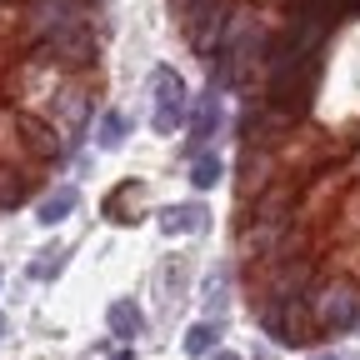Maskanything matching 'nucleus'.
Returning <instances> with one entry per match:
<instances>
[{
    "mask_svg": "<svg viewBox=\"0 0 360 360\" xmlns=\"http://www.w3.org/2000/svg\"><path fill=\"white\" fill-rule=\"evenodd\" d=\"M120 141H125V115L110 110V115L101 120V130H96V146H101V150H115Z\"/></svg>",
    "mask_w": 360,
    "mask_h": 360,
    "instance_id": "9d476101",
    "label": "nucleus"
},
{
    "mask_svg": "<svg viewBox=\"0 0 360 360\" xmlns=\"http://www.w3.org/2000/svg\"><path fill=\"white\" fill-rule=\"evenodd\" d=\"M215 180H220V155H215V150H200V155L191 160V186H195V191H210Z\"/></svg>",
    "mask_w": 360,
    "mask_h": 360,
    "instance_id": "6e6552de",
    "label": "nucleus"
},
{
    "mask_svg": "<svg viewBox=\"0 0 360 360\" xmlns=\"http://www.w3.org/2000/svg\"><path fill=\"white\" fill-rule=\"evenodd\" d=\"M150 90H155V105H186V80H180L175 65H155Z\"/></svg>",
    "mask_w": 360,
    "mask_h": 360,
    "instance_id": "7ed1b4c3",
    "label": "nucleus"
},
{
    "mask_svg": "<svg viewBox=\"0 0 360 360\" xmlns=\"http://www.w3.org/2000/svg\"><path fill=\"white\" fill-rule=\"evenodd\" d=\"M70 210H75V191H56V195L45 200V205H40L35 215H40V225H60V220H65Z\"/></svg>",
    "mask_w": 360,
    "mask_h": 360,
    "instance_id": "1a4fd4ad",
    "label": "nucleus"
},
{
    "mask_svg": "<svg viewBox=\"0 0 360 360\" xmlns=\"http://www.w3.org/2000/svg\"><path fill=\"white\" fill-rule=\"evenodd\" d=\"M186 115H191L186 105H155V125H150V130H155V135H175L180 125H186Z\"/></svg>",
    "mask_w": 360,
    "mask_h": 360,
    "instance_id": "9b49d317",
    "label": "nucleus"
},
{
    "mask_svg": "<svg viewBox=\"0 0 360 360\" xmlns=\"http://www.w3.org/2000/svg\"><path fill=\"white\" fill-rule=\"evenodd\" d=\"M265 165H270V155L250 146V150H245V175H240V195H245V200H250V195H255V191L265 186V175H270Z\"/></svg>",
    "mask_w": 360,
    "mask_h": 360,
    "instance_id": "0eeeda50",
    "label": "nucleus"
},
{
    "mask_svg": "<svg viewBox=\"0 0 360 360\" xmlns=\"http://www.w3.org/2000/svg\"><path fill=\"white\" fill-rule=\"evenodd\" d=\"M210 360H240V355H236V350H215Z\"/></svg>",
    "mask_w": 360,
    "mask_h": 360,
    "instance_id": "4468645a",
    "label": "nucleus"
},
{
    "mask_svg": "<svg viewBox=\"0 0 360 360\" xmlns=\"http://www.w3.org/2000/svg\"><path fill=\"white\" fill-rule=\"evenodd\" d=\"M215 125H220V101H215V90L195 105V115H191V146H205L210 135H215Z\"/></svg>",
    "mask_w": 360,
    "mask_h": 360,
    "instance_id": "423d86ee",
    "label": "nucleus"
},
{
    "mask_svg": "<svg viewBox=\"0 0 360 360\" xmlns=\"http://www.w3.org/2000/svg\"><path fill=\"white\" fill-rule=\"evenodd\" d=\"M315 360H335V355H315Z\"/></svg>",
    "mask_w": 360,
    "mask_h": 360,
    "instance_id": "2eb2a0df",
    "label": "nucleus"
},
{
    "mask_svg": "<svg viewBox=\"0 0 360 360\" xmlns=\"http://www.w3.org/2000/svg\"><path fill=\"white\" fill-rule=\"evenodd\" d=\"M200 225H205V205H195V200L160 210V231H165V236H180V231H200Z\"/></svg>",
    "mask_w": 360,
    "mask_h": 360,
    "instance_id": "39448f33",
    "label": "nucleus"
},
{
    "mask_svg": "<svg viewBox=\"0 0 360 360\" xmlns=\"http://www.w3.org/2000/svg\"><path fill=\"white\" fill-rule=\"evenodd\" d=\"M105 321H110V335H115V340H135V335H141V326H146V315H141V305H135V300H115Z\"/></svg>",
    "mask_w": 360,
    "mask_h": 360,
    "instance_id": "20e7f679",
    "label": "nucleus"
},
{
    "mask_svg": "<svg viewBox=\"0 0 360 360\" xmlns=\"http://www.w3.org/2000/svg\"><path fill=\"white\" fill-rule=\"evenodd\" d=\"M0 326H6V321H0Z\"/></svg>",
    "mask_w": 360,
    "mask_h": 360,
    "instance_id": "f3484780",
    "label": "nucleus"
},
{
    "mask_svg": "<svg viewBox=\"0 0 360 360\" xmlns=\"http://www.w3.org/2000/svg\"><path fill=\"white\" fill-rule=\"evenodd\" d=\"M310 321L321 330H335V335H350L360 330V295L350 285H326L310 305Z\"/></svg>",
    "mask_w": 360,
    "mask_h": 360,
    "instance_id": "f03ea898",
    "label": "nucleus"
},
{
    "mask_svg": "<svg viewBox=\"0 0 360 360\" xmlns=\"http://www.w3.org/2000/svg\"><path fill=\"white\" fill-rule=\"evenodd\" d=\"M15 135H20V150H25V160L30 165H56L70 146L60 141V130L51 125V120H40L35 110H15Z\"/></svg>",
    "mask_w": 360,
    "mask_h": 360,
    "instance_id": "f257e3e1",
    "label": "nucleus"
},
{
    "mask_svg": "<svg viewBox=\"0 0 360 360\" xmlns=\"http://www.w3.org/2000/svg\"><path fill=\"white\" fill-rule=\"evenodd\" d=\"M215 335H220L215 326H195V330L186 335V350H191V355H210V350H215Z\"/></svg>",
    "mask_w": 360,
    "mask_h": 360,
    "instance_id": "f8f14e48",
    "label": "nucleus"
},
{
    "mask_svg": "<svg viewBox=\"0 0 360 360\" xmlns=\"http://www.w3.org/2000/svg\"><path fill=\"white\" fill-rule=\"evenodd\" d=\"M115 360H135V355H115Z\"/></svg>",
    "mask_w": 360,
    "mask_h": 360,
    "instance_id": "dca6fc26",
    "label": "nucleus"
},
{
    "mask_svg": "<svg viewBox=\"0 0 360 360\" xmlns=\"http://www.w3.org/2000/svg\"><path fill=\"white\" fill-rule=\"evenodd\" d=\"M60 265H65V250H60V255H45V260H35L30 270H35V276H56Z\"/></svg>",
    "mask_w": 360,
    "mask_h": 360,
    "instance_id": "ddd939ff",
    "label": "nucleus"
}]
</instances>
